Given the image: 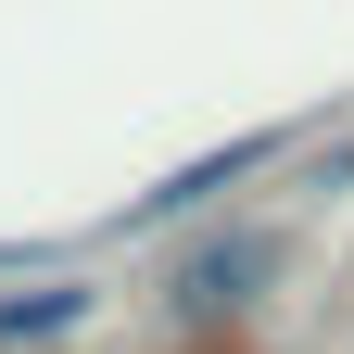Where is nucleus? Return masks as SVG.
Masks as SVG:
<instances>
[{
  "label": "nucleus",
  "instance_id": "f257e3e1",
  "mask_svg": "<svg viewBox=\"0 0 354 354\" xmlns=\"http://www.w3.org/2000/svg\"><path fill=\"white\" fill-rule=\"evenodd\" d=\"M279 266V241H228V253H203L190 266V317H215V304H253V279Z\"/></svg>",
  "mask_w": 354,
  "mask_h": 354
}]
</instances>
